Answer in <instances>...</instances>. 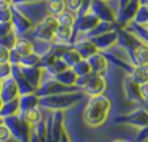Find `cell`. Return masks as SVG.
Instances as JSON below:
<instances>
[{"label": "cell", "instance_id": "1", "mask_svg": "<svg viewBox=\"0 0 148 142\" xmlns=\"http://www.w3.org/2000/svg\"><path fill=\"white\" fill-rule=\"evenodd\" d=\"M111 109H112V102L106 95L91 96L82 112L84 122L91 128H99L106 122Z\"/></svg>", "mask_w": 148, "mask_h": 142}, {"label": "cell", "instance_id": "2", "mask_svg": "<svg viewBox=\"0 0 148 142\" xmlns=\"http://www.w3.org/2000/svg\"><path fill=\"white\" fill-rule=\"evenodd\" d=\"M82 99H84L82 91H71V92L42 96L38 99V106L48 109L50 112H63L76 106Z\"/></svg>", "mask_w": 148, "mask_h": 142}, {"label": "cell", "instance_id": "3", "mask_svg": "<svg viewBox=\"0 0 148 142\" xmlns=\"http://www.w3.org/2000/svg\"><path fill=\"white\" fill-rule=\"evenodd\" d=\"M59 26L58 20L55 16H45L42 20H39V23L35 25L33 27V35L36 38V40H42V42H53L55 40V30Z\"/></svg>", "mask_w": 148, "mask_h": 142}, {"label": "cell", "instance_id": "4", "mask_svg": "<svg viewBox=\"0 0 148 142\" xmlns=\"http://www.w3.org/2000/svg\"><path fill=\"white\" fill-rule=\"evenodd\" d=\"M10 9H12V20H10V25H12L13 33H14L17 38H23L26 33H29L30 30H33L35 25H33V22L29 20L14 4H12Z\"/></svg>", "mask_w": 148, "mask_h": 142}, {"label": "cell", "instance_id": "5", "mask_svg": "<svg viewBox=\"0 0 148 142\" xmlns=\"http://www.w3.org/2000/svg\"><path fill=\"white\" fill-rule=\"evenodd\" d=\"M115 124H127V125L135 126L138 129L147 128V124H148L147 109L145 108H140V109H135V111H132L130 113L119 115V116H116Z\"/></svg>", "mask_w": 148, "mask_h": 142}, {"label": "cell", "instance_id": "6", "mask_svg": "<svg viewBox=\"0 0 148 142\" xmlns=\"http://www.w3.org/2000/svg\"><path fill=\"white\" fill-rule=\"evenodd\" d=\"M106 88H108L106 78L99 73H92L89 81L85 83V86L81 91L84 95H88V96H98V95H105Z\"/></svg>", "mask_w": 148, "mask_h": 142}, {"label": "cell", "instance_id": "7", "mask_svg": "<svg viewBox=\"0 0 148 142\" xmlns=\"http://www.w3.org/2000/svg\"><path fill=\"white\" fill-rule=\"evenodd\" d=\"M91 13H94L98 17L99 22H108V23H115V12L111 9L108 1L102 0H91L89 9Z\"/></svg>", "mask_w": 148, "mask_h": 142}, {"label": "cell", "instance_id": "8", "mask_svg": "<svg viewBox=\"0 0 148 142\" xmlns=\"http://www.w3.org/2000/svg\"><path fill=\"white\" fill-rule=\"evenodd\" d=\"M71 91H78V88H68L63 86L62 83H59L56 79H48V81H42L40 86L35 91V95L38 98L42 96H49V95H56L62 94V92H71Z\"/></svg>", "mask_w": 148, "mask_h": 142}, {"label": "cell", "instance_id": "9", "mask_svg": "<svg viewBox=\"0 0 148 142\" xmlns=\"http://www.w3.org/2000/svg\"><path fill=\"white\" fill-rule=\"evenodd\" d=\"M141 85H138L130 75H125L124 81H122V88H124V94L127 96L128 100L134 102V103H143V95H141Z\"/></svg>", "mask_w": 148, "mask_h": 142}, {"label": "cell", "instance_id": "10", "mask_svg": "<svg viewBox=\"0 0 148 142\" xmlns=\"http://www.w3.org/2000/svg\"><path fill=\"white\" fill-rule=\"evenodd\" d=\"M138 7H140L138 0H131L128 4H125L122 9L118 10V13L115 14V23H118L119 26H127L130 22H132Z\"/></svg>", "mask_w": 148, "mask_h": 142}, {"label": "cell", "instance_id": "11", "mask_svg": "<svg viewBox=\"0 0 148 142\" xmlns=\"http://www.w3.org/2000/svg\"><path fill=\"white\" fill-rule=\"evenodd\" d=\"M98 23H99L98 17H97L94 13H91V12L88 10L86 13H84V14H81V16L76 17L73 26L76 27V32L88 33V32H91Z\"/></svg>", "mask_w": 148, "mask_h": 142}, {"label": "cell", "instance_id": "12", "mask_svg": "<svg viewBox=\"0 0 148 142\" xmlns=\"http://www.w3.org/2000/svg\"><path fill=\"white\" fill-rule=\"evenodd\" d=\"M3 122H4V125L9 128V131H10V134H12V138L16 139L17 142H20L22 135H23V131H25V128H26L27 124H25L19 115L7 116V118L3 119Z\"/></svg>", "mask_w": 148, "mask_h": 142}, {"label": "cell", "instance_id": "13", "mask_svg": "<svg viewBox=\"0 0 148 142\" xmlns=\"http://www.w3.org/2000/svg\"><path fill=\"white\" fill-rule=\"evenodd\" d=\"M20 72L25 78V81L36 91L40 83H42V79H43V75H45V70L39 66L36 68H20Z\"/></svg>", "mask_w": 148, "mask_h": 142}, {"label": "cell", "instance_id": "14", "mask_svg": "<svg viewBox=\"0 0 148 142\" xmlns=\"http://www.w3.org/2000/svg\"><path fill=\"white\" fill-rule=\"evenodd\" d=\"M20 95H19V89H17V85L14 82V79L10 76L4 81H1V86H0V99L1 102H9V100H13V99H17Z\"/></svg>", "mask_w": 148, "mask_h": 142}, {"label": "cell", "instance_id": "15", "mask_svg": "<svg viewBox=\"0 0 148 142\" xmlns=\"http://www.w3.org/2000/svg\"><path fill=\"white\" fill-rule=\"evenodd\" d=\"M89 40L95 45L98 52L108 50L109 47H112L116 43V29H114L111 32H106V33H102V35L95 36V38H91Z\"/></svg>", "mask_w": 148, "mask_h": 142}, {"label": "cell", "instance_id": "16", "mask_svg": "<svg viewBox=\"0 0 148 142\" xmlns=\"http://www.w3.org/2000/svg\"><path fill=\"white\" fill-rule=\"evenodd\" d=\"M86 62L89 65L91 72L92 73H99V75H103L108 70V66H109V62H108V59L105 57V55L102 52H97L95 55L88 57Z\"/></svg>", "mask_w": 148, "mask_h": 142}, {"label": "cell", "instance_id": "17", "mask_svg": "<svg viewBox=\"0 0 148 142\" xmlns=\"http://www.w3.org/2000/svg\"><path fill=\"white\" fill-rule=\"evenodd\" d=\"M130 63L132 66H147L148 65V49L147 45H140L132 52H130Z\"/></svg>", "mask_w": 148, "mask_h": 142}, {"label": "cell", "instance_id": "18", "mask_svg": "<svg viewBox=\"0 0 148 142\" xmlns=\"http://www.w3.org/2000/svg\"><path fill=\"white\" fill-rule=\"evenodd\" d=\"M72 47H73V49L78 52V55H79L82 59H85V60L98 52V49L95 47V45H94L89 39L78 40L76 43H73V45H72Z\"/></svg>", "mask_w": 148, "mask_h": 142}, {"label": "cell", "instance_id": "19", "mask_svg": "<svg viewBox=\"0 0 148 142\" xmlns=\"http://www.w3.org/2000/svg\"><path fill=\"white\" fill-rule=\"evenodd\" d=\"M20 118L25 124H27L29 126H33L39 124L40 121H43V112L39 106H36V108H30V109L20 112Z\"/></svg>", "mask_w": 148, "mask_h": 142}, {"label": "cell", "instance_id": "20", "mask_svg": "<svg viewBox=\"0 0 148 142\" xmlns=\"http://www.w3.org/2000/svg\"><path fill=\"white\" fill-rule=\"evenodd\" d=\"M73 38V27L71 26H58L55 30V43H60V45H69L71 40Z\"/></svg>", "mask_w": 148, "mask_h": 142}, {"label": "cell", "instance_id": "21", "mask_svg": "<svg viewBox=\"0 0 148 142\" xmlns=\"http://www.w3.org/2000/svg\"><path fill=\"white\" fill-rule=\"evenodd\" d=\"M12 50H14L19 56H26V55H30L35 52V46H33V42L29 40L27 38H17L16 42H14V46L12 47Z\"/></svg>", "mask_w": 148, "mask_h": 142}, {"label": "cell", "instance_id": "22", "mask_svg": "<svg viewBox=\"0 0 148 142\" xmlns=\"http://www.w3.org/2000/svg\"><path fill=\"white\" fill-rule=\"evenodd\" d=\"M53 79H56L59 83H62L63 86L68 88H76L75 86V81H76V75L72 70V68H66L65 70H62L60 73H58L56 76H53Z\"/></svg>", "mask_w": 148, "mask_h": 142}, {"label": "cell", "instance_id": "23", "mask_svg": "<svg viewBox=\"0 0 148 142\" xmlns=\"http://www.w3.org/2000/svg\"><path fill=\"white\" fill-rule=\"evenodd\" d=\"M45 9H46V13L49 16H59L62 12L66 10V4H65V0H45Z\"/></svg>", "mask_w": 148, "mask_h": 142}, {"label": "cell", "instance_id": "24", "mask_svg": "<svg viewBox=\"0 0 148 142\" xmlns=\"http://www.w3.org/2000/svg\"><path fill=\"white\" fill-rule=\"evenodd\" d=\"M124 29H127L128 32H131L135 38H138L143 43L147 45V25H138V23L130 22Z\"/></svg>", "mask_w": 148, "mask_h": 142}, {"label": "cell", "instance_id": "25", "mask_svg": "<svg viewBox=\"0 0 148 142\" xmlns=\"http://www.w3.org/2000/svg\"><path fill=\"white\" fill-rule=\"evenodd\" d=\"M20 113V109H19V98L17 99H13V100H9V102H4L1 109H0V116L4 119L7 116H13V115H19Z\"/></svg>", "mask_w": 148, "mask_h": 142}, {"label": "cell", "instance_id": "26", "mask_svg": "<svg viewBox=\"0 0 148 142\" xmlns=\"http://www.w3.org/2000/svg\"><path fill=\"white\" fill-rule=\"evenodd\" d=\"M114 29H116L115 27V23H108V22H99L98 25L91 30V32H88V33H85V38L86 39H91V38H95V36H99V35H102V33H106V32H111V30H114Z\"/></svg>", "mask_w": 148, "mask_h": 142}, {"label": "cell", "instance_id": "27", "mask_svg": "<svg viewBox=\"0 0 148 142\" xmlns=\"http://www.w3.org/2000/svg\"><path fill=\"white\" fill-rule=\"evenodd\" d=\"M38 96L35 94H27V95H20L19 96V109L20 112L30 109V108H36L38 106Z\"/></svg>", "mask_w": 148, "mask_h": 142}, {"label": "cell", "instance_id": "28", "mask_svg": "<svg viewBox=\"0 0 148 142\" xmlns=\"http://www.w3.org/2000/svg\"><path fill=\"white\" fill-rule=\"evenodd\" d=\"M130 76L138 83V85H144L148 82V69L147 66H134Z\"/></svg>", "mask_w": 148, "mask_h": 142}, {"label": "cell", "instance_id": "29", "mask_svg": "<svg viewBox=\"0 0 148 142\" xmlns=\"http://www.w3.org/2000/svg\"><path fill=\"white\" fill-rule=\"evenodd\" d=\"M60 59L65 62V65L68 66V68H72L75 63H78L79 60H82V57L78 55V52L73 49V47H68L65 52H63V55L60 56Z\"/></svg>", "mask_w": 148, "mask_h": 142}, {"label": "cell", "instance_id": "30", "mask_svg": "<svg viewBox=\"0 0 148 142\" xmlns=\"http://www.w3.org/2000/svg\"><path fill=\"white\" fill-rule=\"evenodd\" d=\"M19 66L20 68H36V66H39L40 68V56L35 52L30 53V55L22 56L20 62H19Z\"/></svg>", "mask_w": 148, "mask_h": 142}, {"label": "cell", "instance_id": "31", "mask_svg": "<svg viewBox=\"0 0 148 142\" xmlns=\"http://www.w3.org/2000/svg\"><path fill=\"white\" fill-rule=\"evenodd\" d=\"M56 20L60 26H73L75 25V20H76V14L69 12V10H65L62 12L59 16H56Z\"/></svg>", "mask_w": 148, "mask_h": 142}, {"label": "cell", "instance_id": "32", "mask_svg": "<svg viewBox=\"0 0 148 142\" xmlns=\"http://www.w3.org/2000/svg\"><path fill=\"white\" fill-rule=\"evenodd\" d=\"M132 22L134 23H138V25H147V22H148V7L147 6H140L137 9Z\"/></svg>", "mask_w": 148, "mask_h": 142}, {"label": "cell", "instance_id": "33", "mask_svg": "<svg viewBox=\"0 0 148 142\" xmlns=\"http://www.w3.org/2000/svg\"><path fill=\"white\" fill-rule=\"evenodd\" d=\"M66 68H68V66L65 65V62H63L62 59H56L50 66H48V68H46V69H43V70H45V72H48V73H50L52 76H56L58 73H60V72H62V70H65Z\"/></svg>", "mask_w": 148, "mask_h": 142}, {"label": "cell", "instance_id": "34", "mask_svg": "<svg viewBox=\"0 0 148 142\" xmlns=\"http://www.w3.org/2000/svg\"><path fill=\"white\" fill-rule=\"evenodd\" d=\"M72 70L75 72L76 76H81V75H86V73H91V69H89V65L85 59L79 60L78 63H75L72 66Z\"/></svg>", "mask_w": 148, "mask_h": 142}, {"label": "cell", "instance_id": "35", "mask_svg": "<svg viewBox=\"0 0 148 142\" xmlns=\"http://www.w3.org/2000/svg\"><path fill=\"white\" fill-rule=\"evenodd\" d=\"M65 4H66V9L72 13H79V10L82 9L84 6V0H65Z\"/></svg>", "mask_w": 148, "mask_h": 142}, {"label": "cell", "instance_id": "36", "mask_svg": "<svg viewBox=\"0 0 148 142\" xmlns=\"http://www.w3.org/2000/svg\"><path fill=\"white\" fill-rule=\"evenodd\" d=\"M16 39H17V36L12 32V33H9L7 36H4V38L0 39V46H4V47H7V49H12V47L14 46Z\"/></svg>", "mask_w": 148, "mask_h": 142}, {"label": "cell", "instance_id": "37", "mask_svg": "<svg viewBox=\"0 0 148 142\" xmlns=\"http://www.w3.org/2000/svg\"><path fill=\"white\" fill-rule=\"evenodd\" d=\"M12 76V65L10 63H0V82Z\"/></svg>", "mask_w": 148, "mask_h": 142}, {"label": "cell", "instance_id": "38", "mask_svg": "<svg viewBox=\"0 0 148 142\" xmlns=\"http://www.w3.org/2000/svg\"><path fill=\"white\" fill-rule=\"evenodd\" d=\"M13 138H12V134H10L9 128L4 125V122L0 124V142H9Z\"/></svg>", "mask_w": 148, "mask_h": 142}, {"label": "cell", "instance_id": "39", "mask_svg": "<svg viewBox=\"0 0 148 142\" xmlns=\"http://www.w3.org/2000/svg\"><path fill=\"white\" fill-rule=\"evenodd\" d=\"M12 20V9H0V23H10Z\"/></svg>", "mask_w": 148, "mask_h": 142}, {"label": "cell", "instance_id": "40", "mask_svg": "<svg viewBox=\"0 0 148 142\" xmlns=\"http://www.w3.org/2000/svg\"><path fill=\"white\" fill-rule=\"evenodd\" d=\"M10 59V49L0 46V63H9Z\"/></svg>", "mask_w": 148, "mask_h": 142}, {"label": "cell", "instance_id": "41", "mask_svg": "<svg viewBox=\"0 0 148 142\" xmlns=\"http://www.w3.org/2000/svg\"><path fill=\"white\" fill-rule=\"evenodd\" d=\"M13 29H12V25L10 23H0V39L7 36L9 33H12Z\"/></svg>", "mask_w": 148, "mask_h": 142}, {"label": "cell", "instance_id": "42", "mask_svg": "<svg viewBox=\"0 0 148 142\" xmlns=\"http://www.w3.org/2000/svg\"><path fill=\"white\" fill-rule=\"evenodd\" d=\"M147 128H143V129H140V132H138V137H137V139H138V142H147Z\"/></svg>", "mask_w": 148, "mask_h": 142}, {"label": "cell", "instance_id": "43", "mask_svg": "<svg viewBox=\"0 0 148 142\" xmlns=\"http://www.w3.org/2000/svg\"><path fill=\"white\" fill-rule=\"evenodd\" d=\"M58 142H71V138H69V135H68V132H66L65 128H63V131H62V134H60V138H59Z\"/></svg>", "mask_w": 148, "mask_h": 142}, {"label": "cell", "instance_id": "44", "mask_svg": "<svg viewBox=\"0 0 148 142\" xmlns=\"http://www.w3.org/2000/svg\"><path fill=\"white\" fill-rule=\"evenodd\" d=\"M140 89H141V95H143V99H144V100H147V96H148V86H147V83L141 85V86H140Z\"/></svg>", "mask_w": 148, "mask_h": 142}, {"label": "cell", "instance_id": "45", "mask_svg": "<svg viewBox=\"0 0 148 142\" xmlns=\"http://www.w3.org/2000/svg\"><path fill=\"white\" fill-rule=\"evenodd\" d=\"M14 0H0V9H6V7H10L13 4Z\"/></svg>", "mask_w": 148, "mask_h": 142}, {"label": "cell", "instance_id": "46", "mask_svg": "<svg viewBox=\"0 0 148 142\" xmlns=\"http://www.w3.org/2000/svg\"><path fill=\"white\" fill-rule=\"evenodd\" d=\"M130 1H131V0H118V7L122 9V7H124L125 4H128Z\"/></svg>", "mask_w": 148, "mask_h": 142}, {"label": "cell", "instance_id": "47", "mask_svg": "<svg viewBox=\"0 0 148 142\" xmlns=\"http://www.w3.org/2000/svg\"><path fill=\"white\" fill-rule=\"evenodd\" d=\"M36 1H39V0H14L13 3L17 4V3H36Z\"/></svg>", "mask_w": 148, "mask_h": 142}, {"label": "cell", "instance_id": "48", "mask_svg": "<svg viewBox=\"0 0 148 142\" xmlns=\"http://www.w3.org/2000/svg\"><path fill=\"white\" fill-rule=\"evenodd\" d=\"M138 3H140V6H147L148 0H138Z\"/></svg>", "mask_w": 148, "mask_h": 142}, {"label": "cell", "instance_id": "49", "mask_svg": "<svg viewBox=\"0 0 148 142\" xmlns=\"http://www.w3.org/2000/svg\"><path fill=\"white\" fill-rule=\"evenodd\" d=\"M112 142H131V141H128V139H122V138H118V139H114Z\"/></svg>", "mask_w": 148, "mask_h": 142}, {"label": "cell", "instance_id": "50", "mask_svg": "<svg viewBox=\"0 0 148 142\" xmlns=\"http://www.w3.org/2000/svg\"><path fill=\"white\" fill-rule=\"evenodd\" d=\"M1 106H3V102H1V99H0V109H1Z\"/></svg>", "mask_w": 148, "mask_h": 142}, {"label": "cell", "instance_id": "51", "mask_svg": "<svg viewBox=\"0 0 148 142\" xmlns=\"http://www.w3.org/2000/svg\"><path fill=\"white\" fill-rule=\"evenodd\" d=\"M0 124H3V118L1 116H0Z\"/></svg>", "mask_w": 148, "mask_h": 142}, {"label": "cell", "instance_id": "52", "mask_svg": "<svg viewBox=\"0 0 148 142\" xmlns=\"http://www.w3.org/2000/svg\"><path fill=\"white\" fill-rule=\"evenodd\" d=\"M102 1H109V0H102Z\"/></svg>", "mask_w": 148, "mask_h": 142}, {"label": "cell", "instance_id": "53", "mask_svg": "<svg viewBox=\"0 0 148 142\" xmlns=\"http://www.w3.org/2000/svg\"><path fill=\"white\" fill-rule=\"evenodd\" d=\"M0 86H1V82H0Z\"/></svg>", "mask_w": 148, "mask_h": 142}]
</instances>
